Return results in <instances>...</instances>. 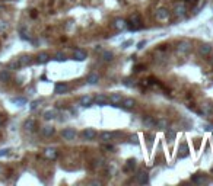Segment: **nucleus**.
<instances>
[{"label": "nucleus", "instance_id": "obj_5", "mask_svg": "<svg viewBox=\"0 0 213 186\" xmlns=\"http://www.w3.org/2000/svg\"><path fill=\"white\" fill-rule=\"evenodd\" d=\"M190 49H191V44L188 41H181L178 44V47H177V51H178L179 54H187Z\"/></svg>", "mask_w": 213, "mask_h": 186}, {"label": "nucleus", "instance_id": "obj_44", "mask_svg": "<svg viewBox=\"0 0 213 186\" xmlns=\"http://www.w3.org/2000/svg\"><path fill=\"white\" fill-rule=\"evenodd\" d=\"M142 68H143V66H137V67H136V70H135V71H142Z\"/></svg>", "mask_w": 213, "mask_h": 186}, {"label": "nucleus", "instance_id": "obj_40", "mask_svg": "<svg viewBox=\"0 0 213 186\" xmlns=\"http://www.w3.org/2000/svg\"><path fill=\"white\" fill-rule=\"evenodd\" d=\"M130 45H133V39H129V41H124L123 44H121V47H123V48H129Z\"/></svg>", "mask_w": 213, "mask_h": 186}, {"label": "nucleus", "instance_id": "obj_21", "mask_svg": "<svg viewBox=\"0 0 213 186\" xmlns=\"http://www.w3.org/2000/svg\"><path fill=\"white\" fill-rule=\"evenodd\" d=\"M102 61H105V63H111L114 60V54H112L111 51H102V55H101Z\"/></svg>", "mask_w": 213, "mask_h": 186}, {"label": "nucleus", "instance_id": "obj_25", "mask_svg": "<svg viewBox=\"0 0 213 186\" xmlns=\"http://www.w3.org/2000/svg\"><path fill=\"white\" fill-rule=\"evenodd\" d=\"M10 102L16 106H23V105H26V98H12Z\"/></svg>", "mask_w": 213, "mask_h": 186}, {"label": "nucleus", "instance_id": "obj_17", "mask_svg": "<svg viewBox=\"0 0 213 186\" xmlns=\"http://www.w3.org/2000/svg\"><path fill=\"white\" fill-rule=\"evenodd\" d=\"M94 103V98L92 96H89V95H86V96H82L80 98V106H90V105Z\"/></svg>", "mask_w": 213, "mask_h": 186}, {"label": "nucleus", "instance_id": "obj_43", "mask_svg": "<svg viewBox=\"0 0 213 186\" xmlns=\"http://www.w3.org/2000/svg\"><path fill=\"white\" fill-rule=\"evenodd\" d=\"M95 51H102V47H101V45H96V47H95Z\"/></svg>", "mask_w": 213, "mask_h": 186}, {"label": "nucleus", "instance_id": "obj_28", "mask_svg": "<svg viewBox=\"0 0 213 186\" xmlns=\"http://www.w3.org/2000/svg\"><path fill=\"white\" fill-rule=\"evenodd\" d=\"M112 138V132H108V131H104L99 135V140H101L102 142H110V140Z\"/></svg>", "mask_w": 213, "mask_h": 186}, {"label": "nucleus", "instance_id": "obj_15", "mask_svg": "<svg viewBox=\"0 0 213 186\" xmlns=\"http://www.w3.org/2000/svg\"><path fill=\"white\" fill-rule=\"evenodd\" d=\"M187 156H188V147H187L185 142H183V144L178 147V157L179 159H184Z\"/></svg>", "mask_w": 213, "mask_h": 186}, {"label": "nucleus", "instance_id": "obj_11", "mask_svg": "<svg viewBox=\"0 0 213 186\" xmlns=\"http://www.w3.org/2000/svg\"><path fill=\"white\" fill-rule=\"evenodd\" d=\"M83 138L85 140H88V141L95 140L96 138V131L95 130H92V128H86V130L83 131Z\"/></svg>", "mask_w": 213, "mask_h": 186}, {"label": "nucleus", "instance_id": "obj_16", "mask_svg": "<svg viewBox=\"0 0 213 186\" xmlns=\"http://www.w3.org/2000/svg\"><path fill=\"white\" fill-rule=\"evenodd\" d=\"M50 55L47 54V52H39L38 55H37V63H39V64H45V63H48L50 61Z\"/></svg>", "mask_w": 213, "mask_h": 186}, {"label": "nucleus", "instance_id": "obj_19", "mask_svg": "<svg viewBox=\"0 0 213 186\" xmlns=\"http://www.w3.org/2000/svg\"><path fill=\"white\" fill-rule=\"evenodd\" d=\"M57 116V112L54 109H48V110H45L44 114H42V118H44L45 121H51V119H54Z\"/></svg>", "mask_w": 213, "mask_h": 186}, {"label": "nucleus", "instance_id": "obj_32", "mask_svg": "<svg viewBox=\"0 0 213 186\" xmlns=\"http://www.w3.org/2000/svg\"><path fill=\"white\" fill-rule=\"evenodd\" d=\"M165 135H167V138H168L169 141H174L175 140V137H177V132L174 131V130H167V134H165Z\"/></svg>", "mask_w": 213, "mask_h": 186}, {"label": "nucleus", "instance_id": "obj_45", "mask_svg": "<svg viewBox=\"0 0 213 186\" xmlns=\"http://www.w3.org/2000/svg\"><path fill=\"white\" fill-rule=\"evenodd\" d=\"M0 125H2V119H0Z\"/></svg>", "mask_w": 213, "mask_h": 186}, {"label": "nucleus", "instance_id": "obj_26", "mask_svg": "<svg viewBox=\"0 0 213 186\" xmlns=\"http://www.w3.org/2000/svg\"><path fill=\"white\" fill-rule=\"evenodd\" d=\"M114 26L117 28V29H126L127 28V22L124 21V19H115V22H114Z\"/></svg>", "mask_w": 213, "mask_h": 186}, {"label": "nucleus", "instance_id": "obj_23", "mask_svg": "<svg viewBox=\"0 0 213 186\" xmlns=\"http://www.w3.org/2000/svg\"><path fill=\"white\" fill-rule=\"evenodd\" d=\"M135 169H136V160L129 159L127 160V164L124 166V170H126V172H133Z\"/></svg>", "mask_w": 213, "mask_h": 186}, {"label": "nucleus", "instance_id": "obj_30", "mask_svg": "<svg viewBox=\"0 0 213 186\" xmlns=\"http://www.w3.org/2000/svg\"><path fill=\"white\" fill-rule=\"evenodd\" d=\"M202 108H203V114L204 115H212L213 114V106L210 103H203Z\"/></svg>", "mask_w": 213, "mask_h": 186}, {"label": "nucleus", "instance_id": "obj_38", "mask_svg": "<svg viewBox=\"0 0 213 186\" xmlns=\"http://www.w3.org/2000/svg\"><path fill=\"white\" fill-rule=\"evenodd\" d=\"M10 153V148H2L0 150V157H6V156H9Z\"/></svg>", "mask_w": 213, "mask_h": 186}, {"label": "nucleus", "instance_id": "obj_41", "mask_svg": "<svg viewBox=\"0 0 213 186\" xmlns=\"http://www.w3.org/2000/svg\"><path fill=\"white\" fill-rule=\"evenodd\" d=\"M104 148H105V150H108V151H112V150H114V145H112V144H105V145H104Z\"/></svg>", "mask_w": 213, "mask_h": 186}, {"label": "nucleus", "instance_id": "obj_6", "mask_svg": "<svg viewBox=\"0 0 213 186\" xmlns=\"http://www.w3.org/2000/svg\"><path fill=\"white\" fill-rule=\"evenodd\" d=\"M136 182H137L139 185H146V183H149V175H147L146 172H139V173L136 175Z\"/></svg>", "mask_w": 213, "mask_h": 186}, {"label": "nucleus", "instance_id": "obj_20", "mask_svg": "<svg viewBox=\"0 0 213 186\" xmlns=\"http://www.w3.org/2000/svg\"><path fill=\"white\" fill-rule=\"evenodd\" d=\"M199 52H200L202 55H209L210 52H212V45H209V44L200 45V48H199Z\"/></svg>", "mask_w": 213, "mask_h": 186}, {"label": "nucleus", "instance_id": "obj_27", "mask_svg": "<svg viewBox=\"0 0 213 186\" xmlns=\"http://www.w3.org/2000/svg\"><path fill=\"white\" fill-rule=\"evenodd\" d=\"M23 128H25L26 131H34L35 121L34 119H26V121H25V124H23Z\"/></svg>", "mask_w": 213, "mask_h": 186}, {"label": "nucleus", "instance_id": "obj_34", "mask_svg": "<svg viewBox=\"0 0 213 186\" xmlns=\"http://www.w3.org/2000/svg\"><path fill=\"white\" fill-rule=\"evenodd\" d=\"M7 67H9L10 70H18V68L21 67V64H19V61L18 60H13V61H10V63L7 64Z\"/></svg>", "mask_w": 213, "mask_h": 186}, {"label": "nucleus", "instance_id": "obj_13", "mask_svg": "<svg viewBox=\"0 0 213 186\" xmlns=\"http://www.w3.org/2000/svg\"><path fill=\"white\" fill-rule=\"evenodd\" d=\"M191 182H194L197 185H203V183H209V179L203 175H194L191 177Z\"/></svg>", "mask_w": 213, "mask_h": 186}, {"label": "nucleus", "instance_id": "obj_8", "mask_svg": "<svg viewBox=\"0 0 213 186\" xmlns=\"http://www.w3.org/2000/svg\"><path fill=\"white\" fill-rule=\"evenodd\" d=\"M44 156H45V157H47L48 160H56L57 157H58V153H57L56 148L48 147V148H45V150H44Z\"/></svg>", "mask_w": 213, "mask_h": 186}, {"label": "nucleus", "instance_id": "obj_10", "mask_svg": "<svg viewBox=\"0 0 213 186\" xmlns=\"http://www.w3.org/2000/svg\"><path fill=\"white\" fill-rule=\"evenodd\" d=\"M69 90V86L66 83H57L56 87H54V93L56 95H64Z\"/></svg>", "mask_w": 213, "mask_h": 186}, {"label": "nucleus", "instance_id": "obj_29", "mask_svg": "<svg viewBox=\"0 0 213 186\" xmlns=\"http://www.w3.org/2000/svg\"><path fill=\"white\" fill-rule=\"evenodd\" d=\"M155 122H156V121L153 119V116H151V115H147V116L143 118V124H145V126H155Z\"/></svg>", "mask_w": 213, "mask_h": 186}, {"label": "nucleus", "instance_id": "obj_9", "mask_svg": "<svg viewBox=\"0 0 213 186\" xmlns=\"http://www.w3.org/2000/svg\"><path fill=\"white\" fill-rule=\"evenodd\" d=\"M54 132H56V128L51 126V125H45L41 128V135H42V137H51Z\"/></svg>", "mask_w": 213, "mask_h": 186}, {"label": "nucleus", "instance_id": "obj_4", "mask_svg": "<svg viewBox=\"0 0 213 186\" xmlns=\"http://www.w3.org/2000/svg\"><path fill=\"white\" fill-rule=\"evenodd\" d=\"M62 137L64 140H67V141H72L76 138V131L73 130V128H66V130H63L62 131Z\"/></svg>", "mask_w": 213, "mask_h": 186}, {"label": "nucleus", "instance_id": "obj_36", "mask_svg": "<svg viewBox=\"0 0 213 186\" xmlns=\"http://www.w3.org/2000/svg\"><path fill=\"white\" fill-rule=\"evenodd\" d=\"M41 102H42L41 99H37V100H34V102L31 103V106H29V109H31V110H35L39 106V103H41Z\"/></svg>", "mask_w": 213, "mask_h": 186}, {"label": "nucleus", "instance_id": "obj_33", "mask_svg": "<svg viewBox=\"0 0 213 186\" xmlns=\"http://www.w3.org/2000/svg\"><path fill=\"white\" fill-rule=\"evenodd\" d=\"M184 13H185V6L184 5H179L175 7V15H177V16H183Z\"/></svg>", "mask_w": 213, "mask_h": 186}, {"label": "nucleus", "instance_id": "obj_24", "mask_svg": "<svg viewBox=\"0 0 213 186\" xmlns=\"http://www.w3.org/2000/svg\"><path fill=\"white\" fill-rule=\"evenodd\" d=\"M155 125H156L158 128H161V130H167V128H168V121L165 119V118H159V119H156Z\"/></svg>", "mask_w": 213, "mask_h": 186}, {"label": "nucleus", "instance_id": "obj_12", "mask_svg": "<svg viewBox=\"0 0 213 186\" xmlns=\"http://www.w3.org/2000/svg\"><path fill=\"white\" fill-rule=\"evenodd\" d=\"M108 98H110V103H112L114 106H117L118 103L123 102V96H121V93H112L111 96H108Z\"/></svg>", "mask_w": 213, "mask_h": 186}, {"label": "nucleus", "instance_id": "obj_2", "mask_svg": "<svg viewBox=\"0 0 213 186\" xmlns=\"http://www.w3.org/2000/svg\"><path fill=\"white\" fill-rule=\"evenodd\" d=\"M155 17L158 21H168L169 19V10L167 7H158L155 12Z\"/></svg>", "mask_w": 213, "mask_h": 186}, {"label": "nucleus", "instance_id": "obj_37", "mask_svg": "<svg viewBox=\"0 0 213 186\" xmlns=\"http://www.w3.org/2000/svg\"><path fill=\"white\" fill-rule=\"evenodd\" d=\"M21 38L22 39H29V33L25 28H21Z\"/></svg>", "mask_w": 213, "mask_h": 186}, {"label": "nucleus", "instance_id": "obj_35", "mask_svg": "<svg viewBox=\"0 0 213 186\" xmlns=\"http://www.w3.org/2000/svg\"><path fill=\"white\" fill-rule=\"evenodd\" d=\"M54 60L56 61H64L66 60V54H64V52H57V54L54 55Z\"/></svg>", "mask_w": 213, "mask_h": 186}, {"label": "nucleus", "instance_id": "obj_1", "mask_svg": "<svg viewBox=\"0 0 213 186\" xmlns=\"http://www.w3.org/2000/svg\"><path fill=\"white\" fill-rule=\"evenodd\" d=\"M127 28H130L131 31H137L142 28V21H140V15H133L130 17V22L127 23Z\"/></svg>", "mask_w": 213, "mask_h": 186}, {"label": "nucleus", "instance_id": "obj_18", "mask_svg": "<svg viewBox=\"0 0 213 186\" xmlns=\"http://www.w3.org/2000/svg\"><path fill=\"white\" fill-rule=\"evenodd\" d=\"M18 61H19L21 67L29 66V64L32 63V57H31V55H22V57H19V58H18Z\"/></svg>", "mask_w": 213, "mask_h": 186}, {"label": "nucleus", "instance_id": "obj_3", "mask_svg": "<svg viewBox=\"0 0 213 186\" xmlns=\"http://www.w3.org/2000/svg\"><path fill=\"white\" fill-rule=\"evenodd\" d=\"M94 102L96 105H99V106H105V105L110 103V98L107 95H104V93H99V95H96L94 98Z\"/></svg>", "mask_w": 213, "mask_h": 186}, {"label": "nucleus", "instance_id": "obj_39", "mask_svg": "<svg viewBox=\"0 0 213 186\" xmlns=\"http://www.w3.org/2000/svg\"><path fill=\"white\" fill-rule=\"evenodd\" d=\"M6 29H7V23H6L5 21H2V19H0V33L5 32Z\"/></svg>", "mask_w": 213, "mask_h": 186}, {"label": "nucleus", "instance_id": "obj_22", "mask_svg": "<svg viewBox=\"0 0 213 186\" xmlns=\"http://www.w3.org/2000/svg\"><path fill=\"white\" fill-rule=\"evenodd\" d=\"M86 82L89 83V84H96V83L99 82V74H96V73H90L88 79H86Z\"/></svg>", "mask_w": 213, "mask_h": 186}, {"label": "nucleus", "instance_id": "obj_14", "mask_svg": "<svg viewBox=\"0 0 213 186\" xmlns=\"http://www.w3.org/2000/svg\"><path fill=\"white\" fill-rule=\"evenodd\" d=\"M135 105H136L135 99H131V98H126V99H123V102H121V106H123L124 109H133Z\"/></svg>", "mask_w": 213, "mask_h": 186}, {"label": "nucleus", "instance_id": "obj_31", "mask_svg": "<svg viewBox=\"0 0 213 186\" xmlns=\"http://www.w3.org/2000/svg\"><path fill=\"white\" fill-rule=\"evenodd\" d=\"M10 79V73L7 70H2L0 71V82H7Z\"/></svg>", "mask_w": 213, "mask_h": 186}, {"label": "nucleus", "instance_id": "obj_42", "mask_svg": "<svg viewBox=\"0 0 213 186\" xmlns=\"http://www.w3.org/2000/svg\"><path fill=\"white\" fill-rule=\"evenodd\" d=\"M145 45H146V41H140V42L137 44V49H142Z\"/></svg>", "mask_w": 213, "mask_h": 186}, {"label": "nucleus", "instance_id": "obj_7", "mask_svg": "<svg viewBox=\"0 0 213 186\" xmlns=\"http://www.w3.org/2000/svg\"><path fill=\"white\" fill-rule=\"evenodd\" d=\"M86 57H88V54H86V51H83V49L78 48V49L73 51V58H74L76 61H85L86 60Z\"/></svg>", "mask_w": 213, "mask_h": 186}]
</instances>
